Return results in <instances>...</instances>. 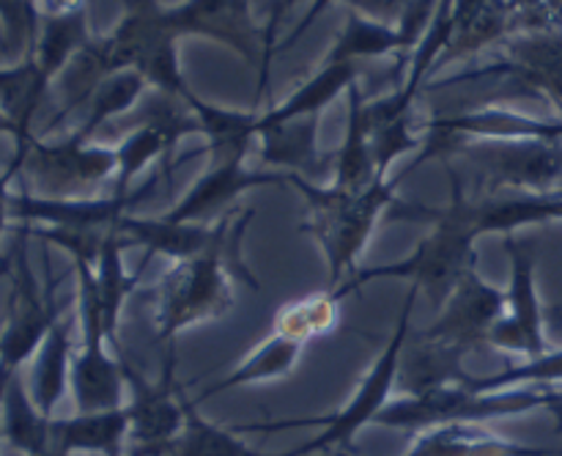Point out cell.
Wrapping results in <instances>:
<instances>
[{
	"label": "cell",
	"instance_id": "obj_1",
	"mask_svg": "<svg viewBox=\"0 0 562 456\" xmlns=\"http://www.w3.org/2000/svg\"><path fill=\"white\" fill-rule=\"evenodd\" d=\"M450 185H453V198L448 207L431 209L423 203H398L390 207V218L404 220V223H428V234L417 242L415 251L406 258L395 264H379V267L357 269L346 283L338 286L344 300L371 280H406L415 286L417 291L434 302V308H442L448 297L453 294L456 286L461 283L472 267H477V231L464 214V187L450 174Z\"/></svg>",
	"mask_w": 562,
	"mask_h": 456
},
{
	"label": "cell",
	"instance_id": "obj_9",
	"mask_svg": "<svg viewBox=\"0 0 562 456\" xmlns=\"http://www.w3.org/2000/svg\"><path fill=\"white\" fill-rule=\"evenodd\" d=\"M22 170L38 198H86L119 165V154L86 148L82 137L64 146H22Z\"/></svg>",
	"mask_w": 562,
	"mask_h": 456
},
{
	"label": "cell",
	"instance_id": "obj_11",
	"mask_svg": "<svg viewBox=\"0 0 562 456\" xmlns=\"http://www.w3.org/2000/svg\"><path fill=\"white\" fill-rule=\"evenodd\" d=\"M236 218L239 212H225L214 223H170L162 214L157 218L126 214L115 225V234L126 245L146 247L148 256H168L173 262H184V258L201 256V253L212 251L217 242H223L234 229Z\"/></svg>",
	"mask_w": 562,
	"mask_h": 456
},
{
	"label": "cell",
	"instance_id": "obj_17",
	"mask_svg": "<svg viewBox=\"0 0 562 456\" xmlns=\"http://www.w3.org/2000/svg\"><path fill=\"white\" fill-rule=\"evenodd\" d=\"M53 448L66 456H126L130 454V418L126 410L75 412L53 418Z\"/></svg>",
	"mask_w": 562,
	"mask_h": 456
},
{
	"label": "cell",
	"instance_id": "obj_32",
	"mask_svg": "<svg viewBox=\"0 0 562 456\" xmlns=\"http://www.w3.org/2000/svg\"><path fill=\"white\" fill-rule=\"evenodd\" d=\"M3 174H5V170H3ZM3 174H0V179H3Z\"/></svg>",
	"mask_w": 562,
	"mask_h": 456
},
{
	"label": "cell",
	"instance_id": "obj_12",
	"mask_svg": "<svg viewBox=\"0 0 562 456\" xmlns=\"http://www.w3.org/2000/svg\"><path fill=\"white\" fill-rule=\"evenodd\" d=\"M283 181H289V176L252 174V170L241 168L239 159H223L162 218L170 223H209V220H220L225 212H231V203L250 187L283 185Z\"/></svg>",
	"mask_w": 562,
	"mask_h": 456
},
{
	"label": "cell",
	"instance_id": "obj_20",
	"mask_svg": "<svg viewBox=\"0 0 562 456\" xmlns=\"http://www.w3.org/2000/svg\"><path fill=\"white\" fill-rule=\"evenodd\" d=\"M0 437L25 456H36L53 448V418L44 415L36 401L31 399L22 371H14L5 382Z\"/></svg>",
	"mask_w": 562,
	"mask_h": 456
},
{
	"label": "cell",
	"instance_id": "obj_25",
	"mask_svg": "<svg viewBox=\"0 0 562 456\" xmlns=\"http://www.w3.org/2000/svg\"><path fill=\"white\" fill-rule=\"evenodd\" d=\"M562 382V349H549L547 355L532 360L510 363L494 374L467 377V385L477 390H508V388H543V385Z\"/></svg>",
	"mask_w": 562,
	"mask_h": 456
},
{
	"label": "cell",
	"instance_id": "obj_24",
	"mask_svg": "<svg viewBox=\"0 0 562 456\" xmlns=\"http://www.w3.org/2000/svg\"><path fill=\"white\" fill-rule=\"evenodd\" d=\"M47 75L38 64L16 66V69H0V110L9 115V121L16 130L20 146H27V121L36 110L38 93L44 91Z\"/></svg>",
	"mask_w": 562,
	"mask_h": 456
},
{
	"label": "cell",
	"instance_id": "obj_5",
	"mask_svg": "<svg viewBox=\"0 0 562 456\" xmlns=\"http://www.w3.org/2000/svg\"><path fill=\"white\" fill-rule=\"evenodd\" d=\"M289 181L307 201L311 218L302 231L318 242L327 262L329 289H338L357 273V258L366 251L379 218L395 203L393 185L379 179L362 192H344L335 187L322 190L302 176H289Z\"/></svg>",
	"mask_w": 562,
	"mask_h": 456
},
{
	"label": "cell",
	"instance_id": "obj_30",
	"mask_svg": "<svg viewBox=\"0 0 562 456\" xmlns=\"http://www.w3.org/2000/svg\"><path fill=\"white\" fill-rule=\"evenodd\" d=\"M552 313H558V316H562V302H560V305L552 308Z\"/></svg>",
	"mask_w": 562,
	"mask_h": 456
},
{
	"label": "cell",
	"instance_id": "obj_16",
	"mask_svg": "<svg viewBox=\"0 0 562 456\" xmlns=\"http://www.w3.org/2000/svg\"><path fill=\"white\" fill-rule=\"evenodd\" d=\"M467 355L442 344V341L428 338L423 330L409 333L401 355L398 368V396H420L426 390L445 388V385L467 382Z\"/></svg>",
	"mask_w": 562,
	"mask_h": 456
},
{
	"label": "cell",
	"instance_id": "obj_7",
	"mask_svg": "<svg viewBox=\"0 0 562 456\" xmlns=\"http://www.w3.org/2000/svg\"><path fill=\"white\" fill-rule=\"evenodd\" d=\"M126 418H130V454L126 456H168L179 434L184 432L187 404L181 385L176 382V355L168 352L162 377L148 382L137 368L124 360Z\"/></svg>",
	"mask_w": 562,
	"mask_h": 456
},
{
	"label": "cell",
	"instance_id": "obj_19",
	"mask_svg": "<svg viewBox=\"0 0 562 456\" xmlns=\"http://www.w3.org/2000/svg\"><path fill=\"white\" fill-rule=\"evenodd\" d=\"M71 360H75V346H71V319L60 316L42 341L38 352L33 355L27 390L44 415L55 418V407L69 393Z\"/></svg>",
	"mask_w": 562,
	"mask_h": 456
},
{
	"label": "cell",
	"instance_id": "obj_6",
	"mask_svg": "<svg viewBox=\"0 0 562 456\" xmlns=\"http://www.w3.org/2000/svg\"><path fill=\"white\" fill-rule=\"evenodd\" d=\"M27 236H31V225L20 223L14 253H11L14 273H9V311H5V327L0 333V366L9 368V371H22V366L33 360L42 341L47 338L53 324L60 319V302L55 300L58 280L49 273V262H44L47 283L38 286L31 262H27Z\"/></svg>",
	"mask_w": 562,
	"mask_h": 456
},
{
	"label": "cell",
	"instance_id": "obj_26",
	"mask_svg": "<svg viewBox=\"0 0 562 456\" xmlns=\"http://www.w3.org/2000/svg\"><path fill=\"white\" fill-rule=\"evenodd\" d=\"M16 170H22V154H14V159H11L9 170L3 174V179H0V236L5 234V229H9L11 223V192H9V181L14 179ZM3 258V256H0Z\"/></svg>",
	"mask_w": 562,
	"mask_h": 456
},
{
	"label": "cell",
	"instance_id": "obj_18",
	"mask_svg": "<svg viewBox=\"0 0 562 456\" xmlns=\"http://www.w3.org/2000/svg\"><path fill=\"white\" fill-rule=\"evenodd\" d=\"M305 346L302 341L289 338V335L272 333L263 344H258L245 360L236 368H231L223 379H217L214 385H209L203 393H198L195 404L214 399V396H223L228 390L247 388V385H261V382H274V379H285L294 374L296 363L305 355Z\"/></svg>",
	"mask_w": 562,
	"mask_h": 456
},
{
	"label": "cell",
	"instance_id": "obj_31",
	"mask_svg": "<svg viewBox=\"0 0 562 456\" xmlns=\"http://www.w3.org/2000/svg\"><path fill=\"white\" fill-rule=\"evenodd\" d=\"M324 456H344V454H324Z\"/></svg>",
	"mask_w": 562,
	"mask_h": 456
},
{
	"label": "cell",
	"instance_id": "obj_10",
	"mask_svg": "<svg viewBox=\"0 0 562 456\" xmlns=\"http://www.w3.org/2000/svg\"><path fill=\"white\" fill-rule=\"evenodd\" d=\"M505 305H508L505 291L488 283L481 269L472 267L448 297V302L439 308V316L428 327H423V333L470 357L481 346H488V335L494 324L505 316Z\"/></svg>",
	"mask_w": 562,
	"mask_h": 456
},
{
	"label": "cell",
	"instance_id": "obj_29",
	"mask_svg": "<svg viewBox=\"0 0 562 456\" xmlns=\"http://www.w3.org/2000/svg\"><path fill=\"white\" fill-rule=\"evenodd\" d=\"M36 456H66V454L58 448H49V451H44V454H36Z\"/></svg>",
	"mask_w": 562,
	"mask_h": 456
},
{
	"label": "cell",
	"instance_id": "obj_14",
	"mask_svg": "<svg viewBox=\"0 0 562 456\" xmlns=\"http://www.w3.org/2000/svg\"><path fill=\"white\" fill-rule=\"evenodd\" d=\"M464 203V214L477 231L483 234H516L527 225H543V223H562V190L543 192V196H483L470 198L464 192L461 198Z\"/></svg>",
	"mask_w": 562,
	"mask_h": 456
},
{
	"label": "cell",
	"instance_id": "obj_8",
	"mask_svg": "<svg viewBox=\"0 0 562 456\" xmlns=\"http://www.w3.org/2000/svg\"><path fill=\"white\" fill-rule=\"evenodd\" d=\"M505 253L510 258V283L505 289V316L494 324L488 346L519 355L521 360L547 355L552 346L547 338V313L538 297L536 267L538 258L527 242L516 234L503 236Z\"/></svg>",
	"mask_w": 562,
	"mask_h": 456
},
{
	"label": "cell",
	"instance_id": "obj_13",
	"mask_svg": "<svg viewBox=\"0 0 562 456\" xmlns=\"http://www.w3.org/2000/svg\"><path fill=\"white\" fill-rule=\"evenodd\" d=\"M404 456H562V451L514 443L483 423H445L415 434Z\"/></svg>",
	"mask_w": 562,
	"mask_h": 456
},
{
	"label": "cell",
	"instance_id": "obj_3",
	"mask_svg": "<svg viewBox=\"0 0 562 456\" xmlns=\"http://www.w3.org/2000/svg\"><path fill=\"white\" fill-rule=\"evenodd\" d=\"M420 291L415 286H409L406 291L404 308H401V319L395 324V330L390 333L387 344H384L382 355L376 357V363L371 366V371L362 377V382L357 385L355 396L346 407H340L335 415H322V418H291V421H269V423H241L234 426L236 434L247 432H283V429H311L322 426V432L313 434L307 443L296 445L294 456H324V454H340V448H346L355 443L357 432L366 429L368 423L373 426L379 412L395 399V390H398V368H401V355H404L406 338L412 333V311H415V297Z\"/></svg>",
	"mask_w": 562,
	"mask_h": 456
},
{
	"label": "cell",
	"instance_id": "obj_28",
	"mask_svg": "<svg viewBox=\"0 0 562 456\" xmlns=\"http://www.w3.org/2000/svg\"><path fill=\"white\" fill-rule=\"evenodd\" d=\"M9 273H11V258L3 256V258H0V278H5Z\"/></svg>",
	"mask_w": 562,
	"mask_h": 456
},
{
	"label": "cell",
	"instance_id": "obj_21",
	"mask_svg": "<svg viewBox=\"0 0 562 456\" xmlns=\"http://www.w3.org/2000/svg\"><path fill=\"white\" fill-rule=\"evenodd\" d=\"M126 242L119 234H108L104 240L102 253L97 258V267H93V283H97V300H99V313H102L104 333H108L110 346L119 349V319L124 311V302L130 300L132 291L140 283L143 267L135 273H126L124 267V253Z\"/></svg>",
	"mask_w": 562,
	"mask_h": 456
},
{
	"label": "cell",
	"instance_id": "obj_4",
	"mask_svg": "<svg viewBox=\"0 0 562 456\" xmlns=\"http://www.w3.org/2000/svg\"><path fill=\"white\" fill-rule=\"evenodd\" d=\"M536 410H552L562 423V390L543 388H508L477 390L472 385H445L420 396H395L376 415L373 426L412 432V437L426 429L445 423H486L497 418L527 415Z\"/></svg>",
	"mask_w": 562,
	"mask_h": 456
},
{
	"label": "cell",
	"instance_id": "obj_23",
	"mask_svg": "<svg viewBox=\"0 0 562 456\" xmlns=\"http://www.w3.org/2000/svg\"><path fill=\"white\" fill-rule=\"evenodd\" d=\"M168 456H294V451L285 454H261L252 445H247L234 429H223L217 423L206 421L198 412V404L190 399L187 404L184 432L173 443Z\"/></svg>",
	"mask_w": 562,
	"mask_h": 456
},
{
	"label": "cell",
	"instance_id": "obj_22",
	"mask_svg": "<svg viewBox=\"0 0 562 456\" xmlns=\"http://www.w3.org/2000/svg\"><path fill=\"white\" fill-rule=\"evenodd\" d=\"M340 302L344 294L338 289L313 291V294L302 297V300L289 302L274 313L272 333L289 335V338L311 344L313 338L329 335L340 322Z\"/></svg>",
	"mask_w": 562,
	"mask_h": 456
},
{
	"label": "cell",
	"instance_id": "obj_2",
	"mask_svg": "<svg viewBox=\"0 0 562 456\" xmlns=\"http://www.w3.org/2000/svg\"><path fill=\"white\" fill-rule=\"evenodd\" d=\"M250 220L252 209H245V212H239L228 236L217 242L212 251L184 258V262H173V267L162 273L157 283V316H154V324H157V341L168 346V352L184 330L206 322H217L225 313L234 311L236 267L245 273L252 289H258V283L245 269L241 258H236L241 234H245Z\"/></svg>",
	"mask_w": 562,
	"mask_h": 456
},
{
	"label": "cell",
	"instance_id": "obj_27",
	"mask_svg": "<svg viewBox=\"0 0 562 456\" xmlns=\"http://www.w3.org/2000/svg\"><path fill=\"white\" fill-rule=\"evenodd\" d=\"M0 132H14V135H16L14 124H11V121H9V115H5L3 110H0Z\"/></svg>",
	"mask_w": 562,
	"mask_h": 456
},
{
	"label": "cell",
	"instance_id": "obj_15",
	"mask_svg": "<svg viewBox=\"0 0 562 456\" xmlns=\"http://www.w3.org/2000/svg\"><path fill=\"white\" fill-rule=\"evenodd\" d=\"M560 179L562 146H554V143H536V146L519 148V152H505L499 154V157H492L486 196H499V190L525 192V196H543V192L558 190Z\"/></svg>",
	"mask_w": 562,
	"mask_h": 456
},
{
	"label": "cell",
	"instance_id": "obj_33",
	"mask_svg": "<svg viewBox=\"0 0 562 456\" xmlns=\"http://www.w3.org/2000/svg\"><path fill=\"white\" fill-rule=\"evenodd\" d=\"M560 429H562V423H560Z\"/></svg>",
	"mask_w": 562,
	"mask_h": 456
}]
</instances>
